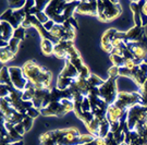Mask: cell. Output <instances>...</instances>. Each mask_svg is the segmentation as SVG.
Listing matches in <instances>:
<instances>
[{"instance_id": "1", "label": "cell", "mask_w": 147, "mask_h": 145, "mask_svg": "<svg viewBox=\"0 0 147 145\" xmlns=\"http://www.w3.org/2000/svg\"><path fill=\"white\" fill-rule=\"evenodd\" d=\"M22 70L28 82L36 88H51L53 74L37 61L28 60L22 66Z\"/></svg>"}, {"instance_id": "2", "label": "cell", "mask_w": 147, "mask_h": 145, "mask_svg": "<svg viewBox=\"0 0 147 145\" xmlns=\"http://www.w3.org/2000/svg\"><path fill=\"white\" fill-rule=\"evenodd\" d=\"M98 3V13L97 18L101 22H110L117 19L122 13V7L119 1H107L99 0Z\"/></svg>"}, {"instance_id": "3", "label": "cell", "mask_w": 147, "mask_h": 145, "mask_svg": "<svg viewBox=\"0 0 147 145\" xmlns=\"http://www.w3.org/2000/svg\"><path fill=\"white\" fill-rule=\"evenodd\" d=\"M68 1L63 0H51L44 8V12L47 14L49 20H53L56 24H63L65 22L64 12Z\"/></svg>"}, {"instance_id": "4", "label": "cell", "mask_w": 147, "mask_h": 145, "mask_svg": "<svg viewBox=\"0 0 147 145\" xmlns=\"http://www.w3.org/2000/svg\"><path fill=\"white\" fill-rule=\"evenodd\" d=\"M144 100L142 98V95L140 92H120L117 96V99L113 105L120 109L127 111L129 109L135 106V105H144Z\"/></svg>"}, {"instance_id": "5", "label": "cell", "mask_w": 147, "mask_h": 145, "mask_svg": "<svg viewBox=\"0 0 147 145\" xmlns=\"http://www.w3.org/2000/svg\"><path fill=\"white\" fill-rule=\"evenodd\" d=\"M74 103L72 100L67 98L61 99L60 102H53L48 105L46 108L40 110L42 116H55V117H61L63 115L68 114L70 111H73Z\"/></svg>"}, {"instance_id": "6", "label": "cell", "mask_w": 147, "mask_h": 145, "mask_svg": "<svg viewBox=\"0 0 147 145\" xmlns=\"http://www.w3.org/2000/svg\"><path fill=\"white\" fill-rule=\"evenodd\" d=\"M98 91H99V96L109 106L115 104L117 96L119 94L117 87V78H108L104 82V84L98 87Z\"/></svg>"}, {"instance_id": "7", "label": "cell", "mask_w": 147, "mask_h": 145, "mask_svg": "<svg viewBox=\"0 0 147 145\" xmlns=\"http://www.w3.org/2000/svg\"><path fill=\"white\" fill-rule=\"evenodd\" d=\"M50 34L57 41H73L75 38L76 30H74L70 24V22L67 20L63 24H56L50 31Z\"/></svg>"}, {"instance_id": "8", "label": "cell", "mask_w": 147, "mask_h": 145, "mask_svg": "<svg viewBox=\"0 0 147 145\" xmlns=\"http://www.w3.org/2000/svg\"><path fill=\"white\" fill-rule=\"evenodd\" d=\"M147 117V110L144 105H135L127 110L126 124L130 130H133L135 125L141 122H145Z\"/></svg>"}, {"instance_id": "9", "label": "cell", "mask_w": 147, "mask_h": 145, "mask_svg": "<svg viewBox=\"0 0 147 145\" xmlns=\"http://www.w3.org/2000/svg\"><path fill=\"white\" fill-rule=\"evenodd\" d=\"M1 117L11 124L21 123L25 115L20 114L16 109L11 107V105L5 98H1Z\"/></svg>"}, {"instance_id": "10", "label": "cell", "mask_w": 147, "mask_h": 145, "mask_svg": "<svg viewBox=\"0 0 147 145\" xmlns=\"http://www.w3.org/2000/svg\"><path fill=\"white\" fill-rule=\"evenodd\" d=\"M26 12L22 8L20 10H14L8 8L7 10L1 14V21H5L8 23H10L11 25L13 26V28L16 30L18 27H20L23 23V21L26 18Z\"/></svg>"}, {"instance_id": "11", "label": "cell", "mask_w": 147, "mask_h": 145, "mask_svg": "<svg viewBox=\"0 0 147 145\" xmlns=\"http://www.w3.org/2000/svg\"><path fill=\"white\" fill-rule=\"evenodd\" d=\"M9 74H10L12 86L16 89H18V91L23 92L27 87V85L30 84L28 80L24 75V72H23L22 68L9 67Z\"/></svg>"}, {"instance_id": "12", "label": "cell", "mask_w": 147, "mask_h": 145, "mask_svg": "<svg viewBox=\"0 0 147 145\" xmlns=\"http://www.w3.org/2000/svg\"><path fill=\"white\" fill-rule=\"evenodd\" d=\"M126 117H127V111H124L117 107L116 105H110L108 109H107V116L106 118L110 122V124L120 123V122H124L126 121Z\"/></svg>"}, {"instance_id": "13", "label": "cell", "mask_w": 147, "mask_h": 145, "mask_svg": "<svg viewBox=\"0 0 147 145\" xmlns=\"http://www.w3.org/2000/svg\"><path fill=\"white\" fill-rule=\"evenodd\" d=\"M75 13H78V14H85V16H97V13H98V3L95 0H83V1H80V5L76 8Z\"/></svg>"}, {"instance_id": "14", "label": "cell", "mask_w": 147, "mask_h": 145, "mask_svg": "<svg viewBox=\"0 0 147 145\" xmlns=\"http://www.w3.org/2000/svg\"><path fill=\"white\" fill-rule=\"evenodd\" d=\"M137 84L138 87H142L143 84L147 80V62H143L142 64L136 66L131 71V78Z\"/></svg>"}, {"instance_id": "15", "label": "cell", "mask_w": 147, "mask_h": 145, "mask_svg": "<svg viewBox=\"0 0 147 145\" xmlns=\"http://www.w3.org/2000/svg\"><path fill=\"white\" fill-rule=\"evenodd\" d=\"M145 36H146L145 27L134 25L129 31L125 32V41L127 44L129 43H140Z\"/></svg>"}, {"instance_id": "16", "label": "cell", "mask_w": 147, "mask_h": 145, "mask_svg": "<svg viewBox=\"0 0 147 145\" xmlns=\"http://www.w3.org/2000/svg\"><path fill=\"white\" fill-rule=\"evenodd\" d=\"M118 30L117 28H108L107 31L104 32L102 36H101V48L102 50L106 52H108L110 55L111 52L113 51V46H112V39L115 35L117 34Z\"/></svg>"}, {"instance_id": "17", "label": "cell", "mask_w": 147, "mask_h": 145, "mask_svg": "<svg viewBox=\"0 0 147 145\" xmlns=\"http://www.w3.org/2000/svg\"><path fill=\"white\" fill-rule=\"evenodd\" d=\"M127 48L131 50L135 59H140L143 62H147V46L142 43H129Z\"/></svg>"}, {"instance_id": "18", "label": "cell", "mask_w": 147, "mask_h": 145, "mask_svg": "<svg viewBox=\"0 0 147 145\" xmlns=\"http://www.w3.org/2000/svg\"><path fill=\"white\" fill-rule=\"evenodd\" d=\"M145 1H131L130 2V8L133 12V18H134V25L142 26V8Z\"/></svg>"}, {"instance_id": "19", "label": "cell", "mask_w": 147, "mask_h": 145, "mask_svg": "<svg viewBox=\"0 0 147 145\" xmlns=\"http://www.w3.org/2000/svg\"><path fill=\"white\" fill-rule=\"evenodd\" d=\"M13 34H14L13 26L5 21H1V23H0V41L9 43L13 38Z\"/></svg>"}, {"instance_id": "20", "label": "cell", "mask_w": 147, "mask_h": 145, "mask_svg": "<svg viewBox=\"0 0 147 145\" xmlns=\"http://www.w3.org/2000/svg\"><path fill=\"white\" fill-rule=\"evenodd\" d=\"M73 86L75 87V89L79 91L80 93L82 94L84 97H87L89 92L93 89V87H92L90 84H89L88 80H87V79H83V78L76 79V81L74 82Z\"/></svg>"}, {"instance_id": "21", "label": "cell", "mask_w": 147, "mask_h": 145, "mask_svg": "<svg viewBox=\"0 0 147 145\" xmlns=\"http://www.w3.org/2000/svg\"><path fill=\"white\" fill-rule=\"evenodd\" d=\"M59 75L76 80V79L79 78V71L76 70V68L74 67L71 62L69 61V60H67V61H64V67L61 70V72H60Z\"/></svg>"}, {"instance_id": "22", "label": "cell", "mask_w": 147, "mask_h": 145, "mask_svg": "<svg viewBox=\"0 0 147 145\" xmlns=\"http://www.w3.org/2000/svg\"><path fill=\"white\" fill-rule=\"evenodd\" d=\"M55 41L51 39H47V38H42L40 39V49L44 55L46 56H50L53 55V48H55Z\"/></svg>"}, {"instance_id": "23", "label": "cell", "mask_w": 147, "mask_h": 145, "mask_svg": "<svg viewBox=\"0 0 147 145\" xmlns=\"http://www.w3.org/2000/svg\"><path fill=\"white\" fill-rule=\"evenodd\" d=\"M76 80H74V79H71V78H65V77H61V75H58V79H57V86L56 87H58L59 89H68L70 88L72 85L74 84Z\"/></svg>"}, {"instance_id": "24", "label": "cell", "mask_w": 147, "mask_h": 145, "mask_svg": "<svg viewBox=\"0 0 147 145\" xmlns=\"http://www.w3.org/2000/svg\"><path fill=\"white\" fill-rule=\"evenodd\" d=\"M100 121L101 120L98 119V118H96L95 117L94 119L92 120L89 123L85 124V128L87 129L90 134L95 135L96 138H98V135H99V128H100Z\"/></svg>"}, {"instance_id": "25", "label": "cell", "mask_w": 147, "mask_h": 145, "mask_svg": "<svg viewBox=\"0 0 147 145\" xmlns=\"http://www.w3.org/2000/svg\"><path fill=\"white\" fill-rule=\"evenodd\" d=\"M35 92H36V87L33 85V84H28L27 87L22 92V99L24 102H32L33 98H34V95H35Z\"/></svg>"}, {"instance_id": "26", "label": "cell", "mask_w": 147, "mask_h": 145, "mask_svg": "<svg viewBox=\"0 0 147 145\" xmlns=\"http://www.w3.org/2000/svg\"><path fill=\"white\" fill-rule=\"evenodd\" d=\"M110 132V122L108 121L107 118H104L100 121V128H99V135L98 138L105 139L107 135Z\"/></svg>"}, {"instance_id": "27", "label": "cell", "mask_w": 147, "mask_h": 145, "mask_svg": "<svg viewBox=\"0 0 147 145\" xmlns=\"http://www.w3.org/2000/svg\"><path fill=\"white\" fill-rule=\"evenodd\" d=\"M39 140H40V145H59L58 143H57V141L51 136L50 131L44 132V133L39 136Z\"/></svg>"}, {"instance_id": "28", "label": "cell", "mask_w": 147, "mask_h": 145, "mask_svg": "<svg viewBox=\"0 0 147 145\" xmlns=\"http://www.w3.org/2000/svg\"><path fill=\"white\" fill-rule=\"evenodd\" d=\"M14 57H16V54H13V52L11 51L8 46L1 48V54H0V60H1V63H5V62L10 61V60H12Z\"/></svg>"}, {"instance_id": "29", "label": "cell", "mask_w": 147, "mask_h": 145, "mask_svg": "<svg viewBox=\"0 0 147 145\" xmlns=\"http://www.w3.org/2000/svg\"><path fill=\"white\" fill-rule=\"evenodd\" d=\"M109 59L110 61L112 62V66H116L118 68L124 67L126 60L122 56H119V55H115V54H111L109 55Z\"/></svg>"}, {"instance_id": "30", "label": "cell", "mask_w": 147, "mask_h": 145, "mask_svg": "<svg viewBox=\"0 0 147 145\" xmlns=\"http://www.w3.org/2000/svg\"><path fill=\"white\" fill-rule=\"evenodd\" d=\"M0 78H1V84H5V85H10V86H12L10 74H9V68H7V67L1 68ZM12 87H13V86H12Z\"/></svg>"}, {"instance_id": "31", "label": "cell", "mask_w": 147, "mask_h": 145, "mask_svg": "<svg viewBox=\"0 0 147 145\" xmlns=\"http://www.w3.org/2000/svg\"><path fill=\"white\" fill-rule=\"evenodd\" d=\"M12 143H16V141L11 138V135L8 133V131L5 130V128L1 124V144L8 145L12 144Z\"/></svg>"}, {"instance_id": "32", "label": "cell", "mask_w": 147, "mask_h": 145, "mask_svg": "<svg viewBox=\"0 0 147 145\" xmlns=\"http://www.w3.org/2000/svg\"><path fill=\"white\" fill-rule=\"evenodd\" d=\"M88 82H89V84H90V86L93 88H98V87H100L102 84H104V80L102 79H100L98 75H96V74H90V77H89L88 79Z\"/></svg>"}, {"instance_id": "33", "label": "cell", "mask_w": 147, "mask_h": 145, "mask_svg": "<svg viewBox=\"0 0 147 145\" xmlns=\"http://www.w3.org/2000/svg\"><path fill=\"white\" fill-rule=\"evenodd\" d=\"M25 3H26V1H24V0H9L8 1L9 8L14 9V10H20L22 8H24Z\"/></svg>"}, {"instance_id": "34", "label": "cell", "mask_w": 147, "mask_h": 145, "mask_svg": "<svg viewBox=\"0 0 147 145\" xmlns=\"http://www.w3.org/2000/svg\"><path fill=\"white\" fill-rule=\"evenodd\" d=\"M16 88L10 86V85H5L1 84V98H7L11 95V93L14 91Z\"/></svg>"}, {"instance_id": "35", "label": "cell", "mask_w": 147, "mask_h": 145, "mask_svg": "<svg viewBox=\"0 0 147 145\" xmlns=\"http://www.w3.org/2000/svg\"><path fill=\"white\" fill-rule=\"evenodd\" d=\"M20 43H21V41L16 39V38H12V39L9 41V44H8V47H9V49H10L11 51L16 55V52H18V50H19Z\"/></svg>"}, {"instance_id": "36", "label": "cell", "mask_w": 147, "mask_h": 145, "mask_svg": "<svg viewBox=\"0 0 147 145\" xmlns=\"http://www.w3.org/2000/svg\"><path fill=\"white\" fill-rule=\"evenodd\" d=\"M13 38H16L19 41H23L25 38V28L24 27H18L14 30V34H13Z\"/></svg>"}, {"instance_id": "37", "label": "cell", "mask_w": 147, "mask_h": 145, "mask_svg": "<svg viewBox=\"0 0 147 145\" xmlns=\"http://www.w3.org/2000/svg\"><path fill=\"white\" fill-rule=\"evenodd\" d=\"M33 122H34V119L31 118V117H28L27 115H25L24 119H23V121H22V124H23V127H24V129H25L26 132H28V131L32 129V127H33Z\"/></svg>"}, {"instance_id": "38", "label": "cell", "mask_w": 147, "mask_h": 145, "mask_svg": "<svg viewBox=\"0 0 147 145\" xmlns=\"http://www.w3.org/2000/svg\"><path fill=\"white\" fill-rule=\"evenodd\" d=\"M81 108L83 111L85 112H89V111H92V106H90V102H89L88 97H85L83 99V102L81 103Z\"/></svg>"}, {"instance_id": "39", "label": "cell", "mask_w": 147, "mask_h": 145, "mask_svg": "<svg viewBox=\"0 0 147 145\" xmlns=\"http://www.w3.org/2000/svg\"><path fill=\"white\" fill-rule=\"evenodd\" d=\"M105 142H106V145H120L116 141V139H115V136H113V133H112V132H109V134L106 136Z\"/></svg>"}, {"instance_id": "40", "label": "cell", "mask_w": 147, "mask_h": 145, "mask_svg": "<svg viewBox=\"0 0 147 145\" xmlns=\"http://www.w3.org/2000/svg\"><path fill=\"white\" fill-rule=\"evenodd\" d=\"M119 69L120 68L116 67V66H111L108 69V77L109 78H118L119 77Z\"/></svg>"}, {"instance_id": "41", "label": "cell", "mask_w": 147, "mask_h": 145, "mask_svg": "<svg viewBox=\"0 0 147 145\" xmlns=\"http://www.w3.org/2000/svg\"><path fill=\"white\" fill-rule=\"evenodd\" d=\"M26 115L28 116V117H31V118H33V119H35V118H37L39 115H42V114H40V110H39V109L35 108V107H32L31 109L27 110Z\"/></svg>"}, {"instance_id": "42", "label": "cell", "mask_w": 147, "mask_h": 145, "mask_svg": "<svg viewBox=\"0 0 147 145\" xmlns=\"http://www.w3.org/2000/svg\"><path fill=\"white\" fill-rule=\"evenodd\" d=\"M36 18H37V20L39 21L42 24H45L47 21H49V18H48L47 14H46L44 11H39L36 14Z\"/></svg>"}, {"instance_id": "43", "label": "cell", "mask_w": 147, "mask_h": 145, "mask_svg": "<svg viewBox=\"0 0 147 145\" xmlns=\"http://www.w3.org/2000/svg\"><path fill=\"white\" fill-rule=\"evenodd\" d=\"M140 94L142 95L143 100L146 103L147 102V80H146V82L143 84L142 87H140Z\"/></svg>"}, {"instance_id": "44", "label": "cell", "mask_w": 147, "mask_h": 145, "mask_svg": "<svg viewBox=\"0 0 147 145\" xmlns=\"http://www.w3.org/2000/svg\"><path fill=\"white\" fill-rule=\"evenodd\" d=\"M55 25H56V23H55L53 20H49V21H47L45 24H42L44 28H45L47 32H49V33H50V31L53 28V26H55Z\"/></svg>"}, {"instance_id": "45", "label": "cell", "mask_w": 147, "mask_h": 145, "mask_svg": "<svg viewBox=\"0 0 147 145\" xmlns=\"http://www.w3.org/2000/svg\"><path fill=\"white\" fill-rule=\"evenodd\" d=\"M14 127H16V131H18V132H19V133H20L21 135H23V136H24V134L26 133V131H25V129H24V127H23L22 122H21V123L14 124Z\"/></svg>"}, {"instance_id": "46", "label": "cell", "mask_w": 147, "mask_h": 145, "mask_svg": "<svg viewBox=\"0 0 147 145\" xmlns=\"http://www.w3.org/2000/svg\"><path fill=\"white\" fill-rule=\"evenodd\" d=\"M68 21L70 22V24H71V26L73 27L74 30H76V31L79 30V24H78V21H76V19H75L74 16H72V18H70V19H69Z\"/></svg>"}, {"instance_id": "47", "label": "cell", "mask_w": 147, "mask_h": 145, "mask_svg": "<svg viewBox=\"0 0 147 145\" xmlns=\"http://www.w3.org/2000/svg\"><path fill=\"white\" fill-rule=\"evenodd\" d=\"M142 13L144 16H147V1L144 2V5H143V8H142Z\"/></svg>"}, {"instance_id": "48", "label": "cell", "mask_w": 147, "mask_h": 145, "mask_svg": "<svg viewBox=\"0 0 147 145\" xmlns=\"http://www.w3.org/2000/svg\"><path fill=\"white\" fill-rule=\"evenodd\" d=\"M24 143H23V141H21V142H16V143H12V144H8V145H23ZM3 145V144H1Z\"/></svg>"}, {"instance_id": "49", "label": "cell", "mask_w": 147, "mask_h": 145, "mask_svg": "<svg viewBox=\"0 0 147 145\" xmlns=\"http://www.w3.org/2000/svg\"><path fill=\"white\" fill-rule=\"evenodd\" d=\"M120 145H129V144H127V143H125V142H123V143H121Z\"/></svg>"}]
</instances>
